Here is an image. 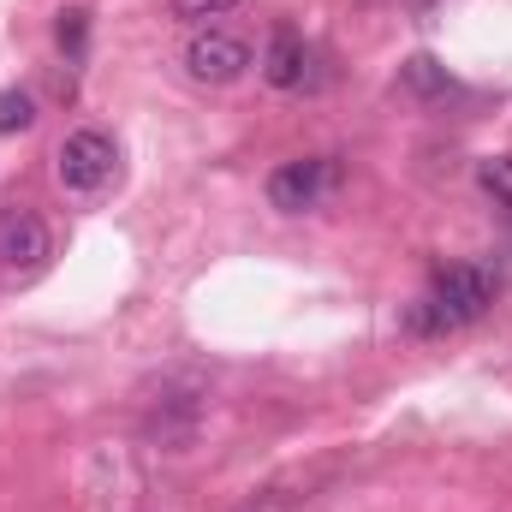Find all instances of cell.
<instances>
[{"mask_svg":"<svg viewBox=\"0 0 512 512\" xmlns=\"http://www.w3.org/2000/svg\"><path fill=\"white\" fill-rule=\"evenodd\" d=\"M495 292H501L495 274L477 268V262L441 268L435 286H429V298L411 310V328H417V334H453V328H471V322H483V316L495 310Z\"/></svg>","mask_w":512,"mask_h":512,"instance_id":"1","label":"cell"},{"mask_svg":"<svg viewBox=\"0 0 512 512\" xmlns=\"http://www.w3.org/2000/svg\"><path fill=\"white\" fill-rule=\"evenodd\" d=\"M334 191H340V161H328V155L286 161V167L268 173V203H274L280 215H310V209H322Z\"/></svg>","mask_w":512,"mask_h":512,"instance_id":"2","label":"cell"},{"mask_svg":"<svg viewBox=\"0 0 512 512\" xmlns=\"http://www.w3.org/2000/svg\"><path fill=\"white\" fill-rule=\"evenodd\" d=\"M114 167H120V149H114V137L108 131H66L60 137V155H54V173H60V185L66 191H102L108 179H114Z\"/></svg>","mask_w":512,"mask_h":512,"instance_id":"3","label":"cell"},{"mask_svg":"<svg viewBox=\"0 0 512 512\" xmlns=\"http://www.w3.org/2000/svg\"><path fill=\"white\" fill-rule=\"evenodd\" d=\"M185 72L197 78V84H239L245 72H251V42H239V36H227V30H197L191 42H185Z\"/></svg>","mask_w":512,"mask_h":512,"instance_id":"4","label":"cell"},{"mask_svg":"<svg viewBox=\"0 0 512 512\" xmlns=\"http://www.w3.org/2000/svg\"><path fill=\"white\" fill-rule=\"evenodd\" d=\"M48 251H54V239H48L42 215L24 209V203H6L0 209V268L6 274H36L48 262Z\"/></svg>","mask_w":512,"mask_h":512,"instance_id":"5","label":"cell"},{"mask_svg":"<svg viewBox=\"0 0 512 512\" xmlns=\"http://www.w3.org/2000/svg\"><path fill=\"white\" fill-rule=\"evenodd\" d=\"M304 72H310V48H304V36L298 30H274L268 36V48H262V78L274 84V90H298L304 84Z\"/></svg>","mask_w":512,"mask_h":512,"instance_id":"6","label":"cell"},{"mask_svg":"<svg viewBox=\"0 0 512 512\" xmlns=\"http://www.w3.org/2000/svg\"><path fill=\"white\" fill-rule=\"evenodd\" d=\"M399 84L411 90V96H423V102H435V96H447L453 90V72L435 60V54H411L405 66H399Z\"/></svg>","mask_w":512,"mask_h":512,"instance_id":"7","label":"cell"},{"mask_svg":"<svg viewBox=\"0 0 512 512\" xmlns=\"http://www.w3.org/2000/svg\"><path fill=\"white\" fill-rule=\"evenodd\" d=\"M54 36H60V48H66L72 60H84V42H90V12H84V6H66V12H60V24H54Z\"/></svg>","mask_w":512,"mask_h":512,"instance_id":"8","label":"cell"},{"mask_svg":"<svg viewBox=\"0 0 512 512\" xmlns=\"http://www.w3.org/2000/svg\"><path fill=\"white\" fill-rule=\"evenodd\" d=\"M233 6H245V0H167V12L179 24H209V18H227Z\"/></svg>","mask_w":512,"mask_h":512,"instance_id":"9","label":"cell"},{"mask_svg":"<svg viewBox=\"0 0 512 512\" xmlns=\"http://www.w3.org/2000/svg\"><path fill=\"white\" fill-rule=\"evenodd\" d=\"M477 185H483L495 203H512V155H489V161L477 167Z\"/></svg>","mask_w":512,"mask_h":512,"instance_id":"10","label":"cell"},{"mask_svg":"<svg viewBox=\"0 0 512 512\" xmlns=\"http://www.w3.org/2000/svg\"><path fill=\"white\" fill-rule=\"evenodd\" d=\"M30 120H36L30 90H0V137H6V131H24Z\"/></svg>","mask_w":512,"mask_h":512,"instance_id":"11","label":"cell"},{"mask_svg":"<svg viewBox=\"0 0 512 512\" xmlns=\"http://www.w3.org/2000/svg\"><path fill=\"white\" fill-rule=\"evenodd\" d=\"M405 6H411V12H417V18H429V12H441V6H447V0H405Z\"/></svg>","mask_w":512,"mask_h":512,"instance_id":"12","label":"cell"},{"mask_svg":"<svg viewBox=\"0 0 512 512\" xmlns=\"http://www.w3.org/2000/svg\"><path fill=\"white\" fill-rule=\"evenodd\" d=\"M245 512H256V507H245Z\"/></svg>","mask_w":512,"mask_h":512,"instance_id":"13","label":"cell"}]
</instances>
